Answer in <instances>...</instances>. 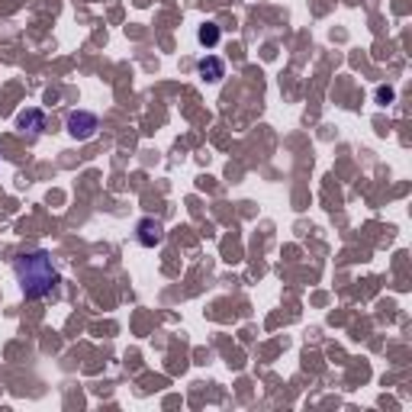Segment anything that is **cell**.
Here are the masks:
<instances>
[{"instance_id": "6da1fadb", "label": "cell", "mask_w": 412, "mask_h": 412, "mask_svg": "<svg viewBox=\"0 0 412 412\" xmlns=\"http://www.w3.org/2000/svg\"><path fill=\"white\" fill-rule=\"evenodd\" d=\"M13 274H16V283L23 290L26 300H42L55 290L58 283V271H55L52 258L49 252H23L13 258Z\"/></svg>"}, {"instance_id": "7a4b0ae2", "label": "cell", "mask_w": 412, "mask_h": 412, "mask_svg": "<svg viewBox=\"0 0 412 412\" xmlns=\"http://www.w3.org/2000/svg\"><path fill=\"white\" fill-rule=\"evenodd\" d=\"M68 136L71 139H77V142H87V139H94L97 136V129H100V120H97V113H91V110H75V113H68Z\"/></svg>"}, {"instance_id": "3957f363", "label": "cell", "mask_w": 412, "mask_h": 412, "mask_svg": "<svg viewBox=\"0 0 412 412\" xmlns=\"http://www.w3.org/2000/svg\"><path fill=\"white\" fill-rule=\"evenodd\" d=\"M136 238L142 248H155V245H161V238H165V226H161L158 219H139Z\"/></svg>"}, {"instance_id": "277c9868", "label": "cell", "mask_w": 412, "mask_h": 412, "mask_svg": "<svg viewBox=\"0 0 412 412\" xmlns=\"http://www.w3.org/2000/svg\"><path fill=\"white\" fill-rule=\"evenodd\" d=\"M197 75L203 77V81H210V84H219L222 77H226V61L216 58V55H203V58L197 61Z\"/></svg>"}, {"instance_id": "5b68a950", "label": "cell", "mask_w": 412, "mask_h": 412, "mask_svg": "<svg viewBox=\"0 0 412 412\" xmlns=\"http://www.w3.org/2000/svg\"><path fill=\"white\" fill-rule=\"evenodd\" d=\"M16 126L30 136H42L46 132V113L42 110H23V113L16 116Z\"/></svg>"}, {"instance_id": "8992f818", "label": "cell", "mask_w": 412, "mask_h": 412, "mask_svg": "<svg viewBox=\"0 0 412 412\" xmlns=\"http://www.w3.org/2000/svg\"><path fill=\"white\" fill-rule=\"evenodd\" d=\"M219 39H222V32H219V26L216 23H203L197 30V42L200 46H206V49H216L219 46Z\"/></svg>"}, {"instance_id": "52a82bcc", "label": "cell", "mask_w": 412, "mask_h": 412, "mask_svg": "<svg viewBox=\"0 0 412 412\" xmlns=\"http://www.w3.org/2000/svg\"><path fill=\"white\" fill-rule=\"evenodd\" d=\"M377 97H380V100H393V91H390V87H380V91H377Z\"/></svg>"}]
</instances>
